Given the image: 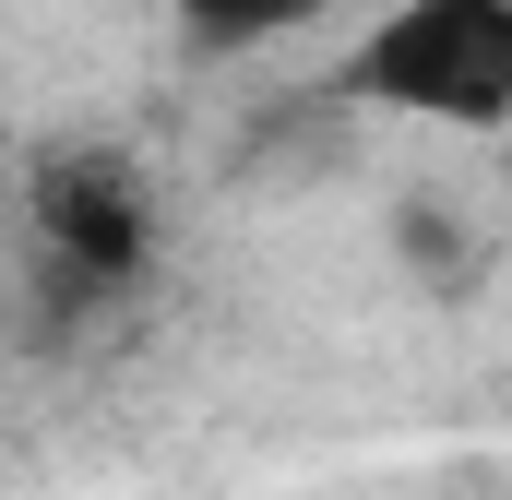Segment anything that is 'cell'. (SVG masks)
Returning a JSON list of instances; mask_svg holds the SVG:
<instances>
[{
  "mask_svg": "<svg viewBox=\"0 0 512 500\" xmlns=\"http://www.w3.org/2000/svg\"><path fill=\"white\" fill-rule=\"evenodd\" d=\"M358 108L429 131H501L512 120V0H393L334 72Z\"/></svg>",
  "mask_w": 512,
  "mask_h": 500,
  "instance_id": "6da1fadb",
  "label": "cell"
},
{
  "mask_svg": "<svg viewBox=\"0 0 512 500\" xmlns=\"http://www.w3.org/2000/svg\"><path fill=\"white\" fill-rule=\"evenodd\" d=\"M203 48H262V36H298V24H322L334 0H167Z\"/></svg>",
  "mask_w": 512,
  "mask_h": 500,
  "instance_id": "3957f363",
  "label": "cell"
},
{
  "mask_svg": "<svg viewBox=\"0 0 512 500\" xmlns=\"http://www.w3.org/2000/svg\"><path fill=\"white\" fill-rule=\"evenodd\" d=\"M36 239L60 298H131L155 262V191L131 179V155H96V143L36 155Z\"/></svg>",
  "mask_w": 512,
  "mask_h": 500,
  "instance_id": "7a4b0ae2",
  "label": "cell"
}]
</instances>
